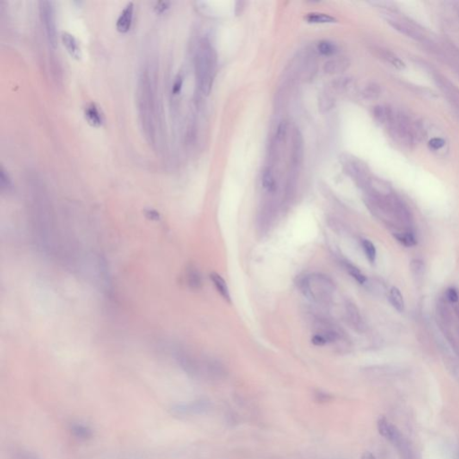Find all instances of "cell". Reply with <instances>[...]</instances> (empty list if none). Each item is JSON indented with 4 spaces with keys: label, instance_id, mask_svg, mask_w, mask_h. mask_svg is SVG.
<instances>
[{
    "label": "cell",
    "instance_id": "1",
    "mask_svg": "<svg viewBox=\"0 0 459 459\" xmlns=\"http://www.w3.org/2000/svg\"><path fill=\"white\" fill-rule=\"evenodd\" d=\"M156 94L155 78L148 67H145L138 76L136 101L140 127L150 145L156 144Z\"/></svg>",
    "mask_w": 459,
    "mask_h": 459
},
{
    "label": "cell",
    "instance_id": "2",
    "mask_svg": "<svg viewBox=\"0 0 459 459\" xmlns=\"http://www.w3.org/2000/svg\"><path fill=\"white\" fill-rule=\"evenodd\" d=\"M196 84L202 94H210L213 87L216 69L217 55L212 44L206 38L199 41L195 54Z\"/></svg>",
    "mask_w": 459,
    "mask_h": 459
},
{
    "label": "cell",
    "instance_id": "3",
    "mask_svg": "<svg viewBox=\"0 0 459 459\" xmlns=\"http://www.w3.org/2000/svg\"><path fill=\"white\" fill-rule=\"evenodd\" d=\"M300 289L308 299L316 302H326L335 292V285L327 275H308L300 281Z\"/></svg>",
    "mask_w": 459,
    "mask_h": 459
},
{
    "label": "cell",
    "instance_id": "4",
    "mask_svg": "<svg viewBox=\"0 0 459 459\" xmlns=\"http://www.w3.org/2000/svg\"><path fill=\"white\" fill-rule=\"evenodd\" d=\"M39 13L49 44L55 49L57 47V23L54 3L48 0L40 1Z\"/></svg>",
    "mask_w": 459,
    "mask_h": 459
},
{
    "label": "cell",
    "instance_id": "5",
    "mask_svg": "<svg viewBox=\"0 0 459 459\" xmlns=\"http://www.w3.org/2000/svg\"><path fill=\"white\" fill-rule=\"evenodd\" d=\"M378 430L380 432V435L386 439L387 441L391 442L392 444L398 445L400 444L402 441V436L398 428L395 426L393 423H390L386 417H380L378 420Z\"/></svg>",
    "mask_w": 459,
    "mask_h": 459
},
{
    "label": "cell",
    "instance_id": "6",
    "mask_svg": "<svg viewBox=\"0 0 459 459\" xmlns=\"http://www.w3.org/2000/svg\"><path fill=\"white\" fill-rule=\"evenodd\" d=\"M83 115L87 123L93 127H101L104 123V116L101 108L95 102H89L83 110Z\"/></svg>",
    "mask_w": 459,
    "mask_h": 459
},
{
    "label": "cell",
    "instance_id": "7",
    "mask_svg": "<svg viewBox=\"0 0 459 459\" xmlns=\"http://www.w3.org/2000/svg\"><path fill=\"white\" fill-rule=\"evenodd\" d=\"M293 145H292V165L293 169H296L301 164L303 160L304 145L303 138L300 134V130L295 128L293 133Z\"/></svg>",
    "mask_w": 459,
    "mask_h": 459
},
{
    "label": "cell",
    "instance_id": "8",
    "mask_svg": "<svg viewBox=\"0 0 459 459\" xmlns=\"http://www.w3.org/2000/svg\"><path fill=\"white\" fill-rule=\"evenodd\" d=\"M134 15V4L133 2H128L124 7L122 11L120 12L119 17L117 19L116 28L120 33H127L130 29Z\"/></svg>",
    "mask_w": 459,
    "mask_h": 459
},
{
    "label": "cell",
    "instance_id": "9",
    "mask_svg": "<svg viewBox=\"0 0 459 459\" xmlns=\"http://www.w3.org/2000/svg\"><path fill=\"white\" fill-rule=\"evenodd\" d=\"M208 407L207 403L205 401H195L189 404H178L171 407V411L176 414H193L200 413L206 411Z\"/></svg>",
    "mask_w": 459,
    "mask_h": 459
},
{
    "label": "cell",
    "instance_id": "10",
    "mask_svg": "<svg viewBox=\"0 0 459 459\" xmlns=\"http://www.w3.org/2000/svg\"><path fill=\"white\" fill-rule=\"evenodd\" d=\"M61 41L64 47L65 48L67 51L69 52V55L75 59H80L82 58V51L80 48V44L78 40H76V37L73 34L63 31L61 33Z\"/></svg>",
    "mask_w": 459,
    "mask_h": 459
},
{
    "label": "cell",
    "instance_id": "11",
    "mask_svg": "<svg viewBox=\"0 0 459 459\" xmlns=\"http://www.w3.org/2000/svg\"><path fill=\"white\" fill-rule=\"evenodd\" d=\"M350 60L345 57L336 58L326 61L324 65V71L326 74H340L349 68Z\"/></svg>",
    "mask_w": 459,
    "mask_h": 459
},
{
    "label": "cell",
    "instance_id": "12",
    "mask_svg": "<svg viewBox=\"0 0 459 459\" xmlns=\"http://www.w3.org/2000/svg\"><path fill=\"white\" fill-rule=\"evenodd\" d=\"M70 432L72 436L79 441H88L94 436V430L87 424L74 423L70 425Z\"/></svg>",
    "mask_w": 459,
    "mask_h": 459
},
{
    "label": "cell",
    "instance_id": "13",
    "mask_svg": "<svg viewBox=\"0 0 459 459\" xmlns=\"http://www.w3.org/2000/svg\"><path fill=\"white\" fill-rule=\"evenodd\" d=\"M210 278H211L212 282H213V285L215 286L217 292L220 293L221 296L224 298V300H226L227 302L231 303L232 302L231 293H230V290H229L227 282H225V280L219 274L214 273V272L210 274Z\"/></svg>",
    "mask_w": 459,
    "mask_h": 459
},
{
    "label": "cell",
    "instance_id": "14",
    "mask_svg": "<svg viewBox=\"0 0 459 459\" xmlns=\"http://www.w3.org/2000/svg\"><path fill=\"white\" fill-rule=\"evenodd\" d=\"M305 21L309 24L314 25H324V24H335L337 22L332 15L324 14V13H310L305 16Z\"/></svg>",
    "mask_w": 459,
    "mask_h": 459
},
{
    "label": "cell",
    "instance_id": "15",
    "mask_svg": "<svg viewBox=\"0 0 459 459\" xmlns=\"http://www.w3.org/2000/svg\"><path fill=\"white\" fill-rule=\"evenodd\" d=\"M389 301L391 305L398 311V312H403L405 311V300L400 290L398 287H392L389 291Z\"/></svg>",
    "mask_w": 459,
    "mask_h": 459
},
{
    "label": "cell",
    "instance_id": "16",
    "mask_svg": "<svg viewBox=\"0 0 459 459\" xmlns=\"http://www.w3.org/2000/svg\"><path fill=\"white\" fill-rule=\"evenodd\" d=\"M262 186L268 192L273 193L276 189V180L275 174L270 168H266L262 173Z\"/></svg>",
    "mask_w": 459,
    "mask_h": 459
},
{
    "label": "cell",
    "instance_id": "17",
    "mask_svg": "<svg viewBox=\"0 0 459 459\" xmlns=\"http://www.w3.org/2000/svg\"><path fill=\"white\" fill-rule=\"evenodd\" d=\"M188 286L192 289H199L202 286V277L199 273V269L195 266H190L187 271Z\"/></svg>",
    "mask_w": 459,
    "mask_h": 459
},
{
    "label": "cell",
    "instance_id": "18",
    "mask_svg": "<svg viewBox=\"0 0 459 459\" xmlns=\"http://www.w3.org/2000/svg\"><path fill=\"white\" fill-rule=\"evenodd\" d=\"M337 46L330 40H320L318 43V51L323 56H333L337 52Z\"/></svg>",
    "mask_w": 459,
    "mask_h": 459
},
{
    "label": "cell",
    "instance_id": "19",
    "mask_svg": "<svg viewBox=\"0 0 459 459\" xmlns=\"http://www.w3.org/2000/svg\"><path fill=\"white\" fill-rule=\"evenodd\" d=\"M395 238L398 239V243H401L405 247H413L417 244L416 236L411 232L395 233Z\"/></svg>",
    "mask_w": 459,
    "mask_h": 459
},
{
    "label": "cell",
    "instance_id": "20",
    "mask_svg": "<svg viewBox=\"0 0 459 459\" xmlns=\"http://www.w3.org/2000/svg\"><path fill=\"white\" fill-rule=\"evenodd\" d=\"M362 246L368 260L373 264L376 261L377 257V250L374 244L369 239H363L362 241Z\"/></svg>",
    "mask_w": 459,
    "mask_h": 459
},
{
    "label": "cell",
    "instance_id": "21",
    "mask_svg": "<svg viewBox=\"0 0 459 459\" xmlns=\"http://www.w3.org/2000/svg\"><path fill=\"white\" fill-rule=\"evenodd\" d=\"M344 267L346 268L348 273L352 275V277L355 278L360 285H364L367 282V278H366L365 275L362 274L358 268H356L355 266L351 264V263H348V262L344 264Z\"/></svg>",
    "mask_w": 459,
    "mask_h": 459
},
{
    "label": "cell",
    "instance_id": "22",
    "mask_svg": "<svg viewBox=\"0 0 459 459\" xmlns=\"http://www.w3.org/2000/svg\"><path fill=\"white\" fill-rule=\"evenodd\" d=\"M347 314L348 318L350 319V321H351L353 325H355L356 327H361L362 326L361 315L359 313L357 308L354 304H348Z\"/></svg>",
    "mask_w": 459,
    "mask_h": 459
},
{
    "label": "cell",
    "instance_id": "23",
    "mask_svg": "<svg viewBox=\"0 0 459 459\" xmlns=\"http://www.w3.org/2000/svg\"><path fill=\"white\" fill-rule=\"evenodd\" d=\"M0 186L2 190H10L12 188L11 179L9 178L7 170H5L3 166L0 169Z\"/></svg>",
    "mask_w": 459,
    "mask_h": 459
},
{
    "label": "cell",
    "instance_id": "24",
    "mask_svg": "<svg viewBox=\"0 0 459 459\" xmlns=\"http://www.w3.org/2000/svg\"><path fill=\"white\" fill-rule=\"evenodd\" d=\"M352 79L348 77H341L337 78L333 82V88L336 91L343 92L344 90H347L348 87L351 85Z\"/></svg>",
    "mask_w": 459,
    "mask_h": 459
},
{
    "label": "cell",
    "instance_id": "25",
    "mask_svg": "<svg viewBox=\"0 0 459 459\" xmlns=\"http://www.w3.org/2000/svg\"><path fill=\"white\" fill-rule=\"evenodd\" d=\"M373 115L379 123L382 124L387 120L388 112L387 108H384L382 106H377L373 111Z\"/></svg>",
    "mask_w": 459,
    "mask_h": 459
},
{
    "label": "cell",
    "instance_id": "26",
    "mask_svg": "<svg viewBox=\"0 0 459 459\" xmlns=\"http://www.w3.org/2000/svg\"><path fill=\"white\" fill-rule=\"evenodd\" d=\"M410 268H411L412 274L416 277L418 278V277L423 276V272H424V264H423V261L420 260V259H414V260L411 261Z\"/></svg>",
    "mask_w": 459,
    "mask_h": 459
},
{
    "label": "cell",
    "instance_id": "27",
    "mask_svg": "<svg viewBox=\"0 0 459 459\" xmlns=\"http://www.w3.org/2000/svg\"><path fill=\"white\" fill-rule=\"evenodd\" d=\"M380 87L376 85V84H369L362 92V95L366 99H375V98L378 97L380 95Z\"/></svg>",
    "mask_w": 459,
    "mask_h": 459
},
{
    "label": "cell",
    "instance_id": "28",
    "mask_svg": "<svg viewBox=\"0 0 459 459\" xmlns=\"http://www.w3.org/2000/svg\"><path fill=\"white\" fill-rule=\"evenodd\" d=\"M287 134V123L286 121H282L277 127V130L275 133V144H281L286 139Z\"/></svg>",
    "mask_w": 459,
    "mask_h": 459
},
{
    "label": "cell",
    "instance_id": "29",
    "mask_svg": "<svg viewBox=\"0 0 459 459\" xmlns=\"http://www.w3.org/2000/svg\"><path fill=\"white\" fill-rule=\"evenodd\" d=\"M334 105V100L329 96V94H324L319 99V108L322 111H329Z\"/></svg>",
    "mask_w": 459,
    "mask_h": 459
},
{
    "label": "cell",
    "instance_id": "30",
    "mask_svg": "<svg viewBox=\"0 0 459 459\" xmlns=\"http://www.w3.org/2000/svg\"><path fill=\"white\" fill-rule=\"evenodd\" d=\"M14 459H40V457L34 452L21 449L19 451L15 452Z\"/></svg>",
    "mask_w": 459,
    "mask_h": 459
},
{
    "label": "cell",
    "instance_id": "31",
    "mask_svg": "<svg viewBox=\"0 0 459 459\" xmlns=\"http://www.w3.org/2000/svg\"><path fill=\"white\" fill-rule=\"evenodd\" d=\"M182 85H183V77L181 76V75H178L176 77H175V80H174L173 85H172V94L174 95H177V94H180L181 93V88H182Z\"/></svg>",
    "mask_w": 459,
    "mask_h": 459
},
{
    "label": "cell",
    "instance_id": "32",
    "mask_svg": "<svg viewBox=\"0 0 459 459\" xmlns=\"http://www.w3.org/2000/svg\"><path fill=\"white\" fill-rule=\"evenodd\" d=\"M446 297L448 299V301H450L452 303H455L459 300L458 293L454 287H450L447 290L446 292Z\"/></svg>",
    "mask_w": 459,
    "mask_h": 459
},
{
    "label": "cell",
    "instance_id": "33",
    "mask_svg": "<svg viewBox=\"0 0 459 459\" xmlns=\"http://www.w3.org/2000/svg\"><path fill=\"white\" fill-rule=\"evenodd\" d=\"M170 1H158L156 2L155 6V10L157 14H163L166 11L168 8H170Z\"/></svg>",
    "mask_w": 459,
    "mask_h": 459
},
{
    "label": "cell",
    "instance_id": "34",
    "mask_svg": "<svg viewBox=\"0 0 459 459\" xmlns=\"http://www.w3.org/2000/svg\"><path fill=\"white\" fill-rule=\"evenodd\" d=\"M445 145V141L442 138H434L429 142V146L433 150H440Z\"/></svg>",
    "mask_w": 459,
    "mask_h": 459
},
{
    "label": "cell",
    "instance_id": "35",
    "mask_svg": "<svg viewBox=\"0 0 459 459\" xmlns=\"http://www.w3.org/2000/svg\"><path fill=\"white\" fill-rule=\"evenodd\" d=\"M332 399V397L330 395L324 393L322 391H317L315 393V400L318 403H326Z\"/></svg>",
    "mask_w": 459,
    "mask_h": 459
},
{
    "label": "cell",
    "instance_id": "36",
    "mask_svg": "<svg viewBox=\"0 0 459 459\" xmlns=\"http://www.w3.org/2000/svg\"><path fill=\"white\" fill-rule=\"evenodd\" d=\"M244 2L243 1H238V2H236V7H235V13L236 15H239L242 14V12H243V6H244Z\"/></svg>",
    "mask_w": 459,
    "mask_h": 459
},
{
    "label": "cell",
    "instance_id": "37",
    "mask_svg": "<svg viewBox=\"0 0 459 459\" xmlns=\"http://www.w3.org/2000/svg\"><path fill=\"white\" fill-rule=\"evenodd\" d=\"M361 459H377L375 457V455H373V453H370V452L367 451L365 453H363V455H362V458Z\"/></svg>",
    "mask_w": 459,
    "mask_h": 459
}]
</instances>
